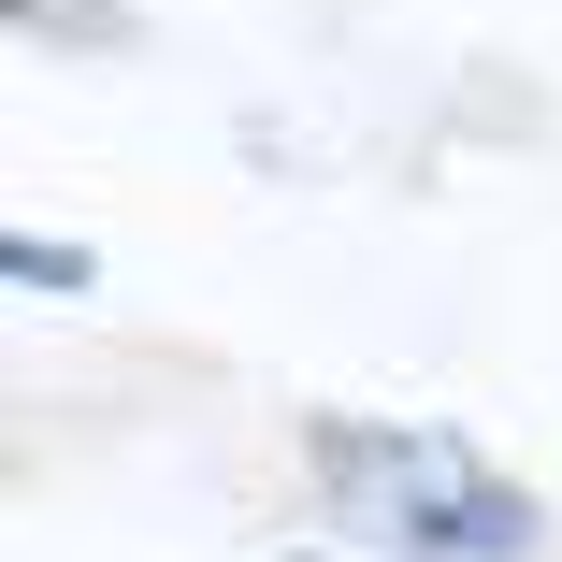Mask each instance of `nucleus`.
Instances as JSON below:
<instances>
[{
    "instance_id": "4",
    "label": "nucleus",
    "mask_w": 562,
    "mask_h": 562,
    "mask_svg": "<svg viewBox=\"0 0 562 562\" xmlns=\"http://www.w3.org/2000/svg\"><path fill=\"white\" fill-rule=\"evenodd\" d=\"M289 562H347V548H289Z\"/></svg>"
},
{
    "instance_id": "1",
    "label": "nucleus",
    "mask_w": 562,
    "mask_h": 562,
    "mask_svg": "<svg viewBox=\"0 0 562 562\" xmlns=\"http://www.w3.org/2000/svg\"><path fill=\"white\" fill-rule=\"evenodd\" d=\"M289 462L317 476L331 533H361L375 562H548V505L491 462V447L432 432V418L317 404V418H289Z\"/></svg>"
},
{
    "instance_id": "3",
    "label": "nucleus",
    "mask_w": 562,
    "mask_h": 562,
    "mask_svg": "<svg viewBox=\"0 0 562 562\" xmlns=\"http://www.w3.org/2000/svg\"><path fill=\"white\" fill-rule=\"evenodd\" d=\"M15 30H30V44H58V30H72V44H131L116 0H15Z\"/></svg>"
},
{
    "instance_id": "2",
    "label": "nucleus",
    "mask_w": 562,
    "mask_h": 562,
    "mask_svg": "<svg viewBox=\"0 0 562 562\" xmlns=\"http://www.w3.org/2000/svg\"><path fill=\"white\" fill-rule=\"evenodd\" d=\"M0 274H15L30 303H72V289H101V246H72V232H30V216H15V232H0Z\"/></svg>"
}]
</instances>
